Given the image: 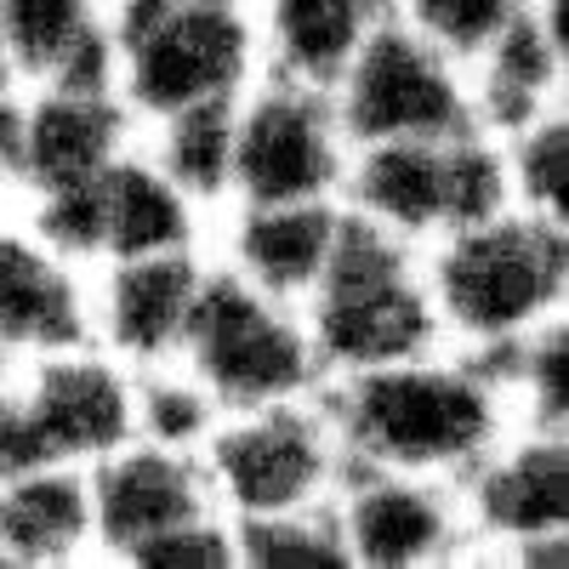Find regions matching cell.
<instances>
[{
  "label": "cell",
  "instance_id": "1",
  "mask_svg": "<svg viewBox=\"0 0 569 569\" xmlns=\"http://www.w3.org/2000/svg\"><path fill=\"white\" fill-rule=\"evenodd\" d=\"M325 410L337 421L348 467H393L450 485L507 427H518L501 365L445 342L325 382Z\"/></svg>",
  "mask_w": 569,
  "mask_h": 569
},
{
  "label": "cell",
  "instance_id": "2",
  "mask_svg": "<svg viewBox=\"0 0 569 569\" xmlns=\"http://www.w3.org/2000/svg\"><path fill=\"white\" fill-rule=\"evenodd\" d=\"M421 273L439 342L501 359L530 330L569 313V228L507 206L433 240L421 251Z\"/></svg>",
  "mask_w": 569,
  "mask_h": 569
},
{
  "label": "cell",
  "instance_id": "3",
  "mask_svg": "<svg viewBox=\"0 0 569 569\" xmlns=\"http://www.w3.org/2000/svg\"><path fill=\"white\" fill-rule=\"evenodd\" d=\"M109 34L114 91L137 131L177 109L233 103L262 74L251 0H120Z\"/></svg>",
  "mask_w": 569,
  "mask_h": 569
},
{
  "label": "cell",
  "instance_id": "4",
  "mask_svg": "<svg viewBox=\"0 0 569 569\" xmlns=\"http://www.w3.org/2000/svg\"><path fill=\"white\" fill-rule=\"evenodd\" d=\"M302 319H308L325 382L439 348V319H433V297H427L421 251L359 217L342 222V240L330 251L319 284L308 291Z\"/></svg>",
  "mask_w": 569,
  "mask_h": 569
},
{
  "label": "cell",
  "instance_id": "5",
  "mask_svg": "<svg viewBox=\"0 0 569 569\" xmlns=\"http://www.w3.org/2000/svg\"><path fill=\"white\" fill-rule=\"evenodd\" d=\"M512 206L501 137L467 126L456 137L365 142L342 177V211L427 251L450 228L485 222Z\"/></svg>",
  "mask_w": 569,
  "mask_h": 569
},
{
  "label": "cell",
  "instance_id": "6",
  "mask_svg": "<svg viewBox=\"0 0 569 569\" xmlns=\"http://www.w3.org/2000/svg\"><path fill=\"white\" fill-rule=\"evenodd\" d=\"M177 365L217 399V410H257L325 393V370L302 308L233 279L217 262L200 284Z\"/></svg>",
  "mask_w": 569,
  "mask_h": 569
},
{
  "label": "cell",
  "instance_id": "7",
  "mask_svg": "<svg viewBox=\"0 0 569 569\" xmlns=\"http://www.w3.org/2000/svg\"><path fill=\"white\" fill-rule=\"evenodd\" d=\"M200 472L211 507L228 525H246V518L330 507L348 472V450L325 410V393H313L257 410H222L211 439L200 445Z\"/></svg>",
  "mask_w": 569,
  "mask_h": 569
},
{
  "label": "cell",
  "instance_id": "8",
  "mask_svg": "<svg viewBox=\"0 0 569 569\" xmlns=\"http://www.w3.org/2000/svg\"><path fill=\"white\" fill-rule=\"evenodd\" d=\"M353 142L337 120L330 86L262 69L233 103V188L228 206L342 200ZM222 206V211H228Z\"/></svg>",
  "mask_w": 569,
  "mask_h": 569
},
{
  "label": "cell",
  "instance_id": "9",
  "mask_svg": "<svg viewBox=\"0 0 569 569\" xmlns=\"http://www.w3.org/2000/svg\"><path fill=\"white\" fill-rule=\"evenodd\" d=\"M472 558L512 569H569V433L507 427L461 479Z\"/></svg>",
  "mask_w": 569,
  "mask_h": 569
},
{
  "label": "cell",
  "instance_id": "10",
  "mask_svg": "<svg viewBox=\"0 0 569 569\" xmlns=\"http://www.w3.org/2000/svg\"><path fill=\"white\" fill-rule=\"evenodd\" d=\"M330 103L353 149L365 142H410V137H456L472 126L467 63L439 52L399 18H388L348 69L330 80Z\"/></svg>",
  "mask_w": 569,
  "mask_h": 569
},
{
  "label": "cell",
  "instance_id": "11",
  "mask_svg": "<svg viewBox=\"0 0 569 569\" xmlns=\"http://www.w3.org/2000/svg\"><path fill=\"white\" fill-rule=\"evenodd\" d=\"M12 399L29 461L91 467L137 439V370L109 359L98 342L18 365Z\"/></svg>",
  "mask_w": 569,
  "mask_h": 569
},
{
  "label": "cell",
  "instance_id": "12",
  "mask_svg": "<svg viewBox=\"0 0 569 569\" xmlns=\"http://www.w3.org/2000/svg\"><path fill=\"white\" fill-rule=\"evenodd\" d=\"M330 512L348 547V569H450L472 558L461 490L450 479L348 467Z\"/></svg>",
  "mask_w": 569,
  "mask_h": 569
},
{
  "label": "cell",
  "instance_id": "13",
  "mask_svg": "<svg viewBox=\"0 0 569 569\" xmlns=\"http://www.w3.org/2000/svg\"><path fill=\"white\" fill-rule=\"evenodd\" d=\"M137 142V120L114 86H74V80H29L23 86V142H18V182L12 200L58 194L103 177Z\"/></svg>",
  "mask_w": 569,
  "mask_h": 569
},
{
  "label": "cell",
  "instance_id": "14",
  "mask_svg": "<svg viewBox=\"0 0 569 569\" xmlns=\"http://www.w3.org/2000/svg\"><path fill=\"white\" fill-rule=\"evenodd\" d=\"M211 251L126 257L91 268V342L126 370H154L182 353Z\"/></svg>",
  "mask_w": 569,
  "mask_h": 569
},
{
  "label": "cell",
  "instance_id": "15",
  "mask_svg": "<svg viewBox=\"0 0 569 569\" xmlns=\"http://www.w3.org/2000/svg\"><path fill=\"white\" fill-rule=\"evenodd\" d=\"M86 490H91V530H98V563H126L142 541H154L188 518H206L211 490L200 456L166 450L149 439H131L109 450L103 461L86 467Z\"/></svg>",
  "mask_w": 569,
  "mask_h": 569
},
{
  "label": "cell",
  "instance_id": "16",
  "mask_svg": "<svg viewBox=\"0 0 569 569\" xmlns=\"http://www.w3.org/2000/svg\"><path fill=\"white\" fill-rule=\"evenodd\" d=\"M342 200H284V206H228L211 222V262L257 284L279 302H308L330 251L342 240Z\"/></svg>",
  "mask_w": 569,
  "mask_h": 569
},
{
  "label": "cell",
  "instance_id": "17",
  "mask_svg": "<svg viewBox=\"0 0 569 569\" xmlns=\"http://www.w3.org/2000/svg\"><path fill=\"white\" fill-rule=\"evenodd\" d=\"M91 342V268L58 257L0 211V348L12 365Z\"/></svg>",
  "mask_w": 569,
  "mask_h": 569
},
{
  "label": "cell",
  "instance_id": "18",
  "mask_svg": "<svg viewBox=\"0 0 569 569\" xmlns=\"http://www.w3.org/2000/svg\"><path fill=\"white\" fill-rule=\"evenodd\" d=\"M98 563L86 467L29 461L0 472V569H80Z\"/></svg>",
  "mask_w": 569,
  "mask_h": 569
},
{
  "label": "cell",
  "instance_id": "19",
  "mask_svg": "<svg viewBox=\"0 0 569 569\" xmlns=\"http://www.w3.org/2000/svg\"><path fill=\"white\" fill-rule=\"evenodd\" d=\"M98 211H103V262L206 251V240H211V217L149 160L142 142H131L98 177Z\"/></svg>",
  "mask_w": 569,
  "mask_h": 569
},
{
  "label": "cell",
  "instance_id": "20",
  "mask_svg": "<svg viewBox=\"0 0 569 569\" xmlns=\"http://www.w3.org/2000/svg\"><path fill=\"white\" fill-rule=\"evenodd\" d=\"M467 91L472 126L490 137H512L518 126L569 103V46H558L536 23V12H525L467 63Z\"/></svg>",
  "mask_w": 569,
  "mask_h": 569
},
{
  "label": "cell",
  "instance_id": "21",
  "mask_svg": "<svg viewBox=\"0 0 569 569\" xmlns=\"http://www.w3.org/2000/svg\"><path fill=\"white\" fill-rule=\"evenodd\" d=\"M114 0H0V40L23 80L114 86Z\"/></svg>",
  "mask_w": 569,
  "mask_h": 569
},
{
  "label": "cell",
  "instance_id": "22",
  "mask_svg": "<svg viewBox=\"0 0 569 569\" xmlns=\"http://www.w3.org/2000/svg\"><path fill=\"white\" fill-rule=\"evenodd\" d=\"M262 69L330 86L359 46L393 18V0H251Z\"/></svg>",
  "mask_w": 569,
  "mask_h": 569
},
{
  "label": "cell",
  "instance_id": "23",
  "mask_svg": "<svg viewBox=\"0 0 569 569\" xmlns=\"http://www.w3.org/2000/svg\"><path fill=\"white\" fill-rule=\"evenodd\" d=\"M240 103V98H233ZM233 103H200V109H177L154 126H142L137 142L149 149V160L194 200L211 222L228 206L233 188Z\"/></svg>",
  "mask_w": 569,
  "mask_h": 569
},
{
  "label": "cell",
  "instance_id": "24",
  "mask_svg": "<svg viewBox=\"0 0 569 569\" xmlns=\"http://www.w3.org/2000/svg\"><path fill=\"white\" fill-rule=\"evenodd\" d=\"M507 399L518 427H547V433H569V313L547 319L525 342H512L501 359Z\"/></svg>",
  "mask_w": 569,
  "mask_h": 569
},
{
  "label": "cell",
  "instance_id": "25",
  "mask_svg": "<svg viewBox=\"0 0 569 569\" xmlns=\"http://www.w3.org/2000/svg\"><path fill=\"white\" fill-rule=\"evenodd\" d=\"M501 149H507L512 206L569 228V103L501 137Z\"/></svg>",
  "mask_w": 569,
  "mask_h": 569
},
{
  "label": "cell",
  "instance_id": "26",
  "mask_svg": "<svg viewBox=\"0 0 569 569\" xmlns=\"http://www.w3.org/2000/svg\"><path fill=\"white\" fill-rule=\"evenodd\" d=\"M233 558L240 569H348V547L330 507L246 518L233 525Z\"/></svg>",
  "mask_w": 569,
  "mask_h": 569
},
{
  "label": "cell",
  "instance_id": "27",
  "mask_svg": "<svg viewBox=\"0 0 569 569\" xmlns=\"http://www.w3.org/2000/svg\"><path fill=\"white\" fill-rule=\"evenodd\" d=\"M217 421H222L217 399L177 359L154 365V370H137V439L200 456V445L211 439Z\"/></svg>",
  "mask_w": 569,
  "mask_h": 569
},
{
  "label": "cell",
  "instance_id": "28",
  "mask_svg": "<svg viewBox=\"0 0 569 569\" xmlns=\"http://www.w3.org/2000/svg\"><path fill=\"white\" fill-rule=\"evenodd\" d=\"M530 12V0H393V18L433 40L456 63H472L485 46Z\"/></svg>",
  "mask_w": 569,
  "mask_h": 569
},
{
  "label": "cell",
  "instance_id": "29",
  "mask_svg": "<svg viewBox=\"0 0 569 569\" xmlns=\"http://www.w3.org/2000/svg\"><path fill=\"white\" fill-rule=\"evenodd\" d=\"M120 569H240V558H233V525L222 512L188 518V525L142 541Z\"/></svg>",
  "mask_w": 569,
  "mask_h": 569
},
{
  "label": "cell",
  "instance_id": "30",
  "mask_svg": "<svg viewBox=\"0 0 569 569\" xmlns=\"http://www.w3.org/2000/svg\"><path fill=\"white\" fill-rule=\"evenodd\" d=\"M12 467H29V445H23V421H18V399H12V382L0 388V472Z\"/></svg>",
  "mask_w": 569,
  "mask_h": 569
},
{
  "label": "cell",
  "instance_id": "31",
  "mask_svg": "<svg viewBox=\"0 0 569 569\" xmlns=\"http://www.w3.org/2000/svg\"><path fill=\"white\" fill-rule=\"evenodd\" d=\"M29 80H23V69H18V58L7 52V40H0V98H18Z\"/></svg>",
  "mask_w": 569,
  "mask_h": 569
},
{
  "label": "cell",
  "instance_id": "32",
  "mask_svg": "<svg viewBox=\"0 0 569 569\" xmlns=\"http://www.w3.org/2000/svg\"><path fill=\"white\" fill-rule=\"evenodd\" d=\"M12 376H18V365H12V353H7V348H0V388H7Z\"/></svg>",
  "mask_w": 569,
  "mask_h": 569
},
{
  "label": "cell",
  "instance_id": "33",
  "mask_svg": "<svg viewBox=\"0 0 569 569\" xmlns=\"http://www.w3.org/2000/svg\"><path fill=\"white\" fill-rule=\"evenodd\" d=\"M114 7H120V0H114Z\"/></svg>",
  "mask_w": 569,
  "mask_h": 569
}]
</instances>
